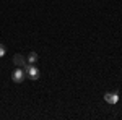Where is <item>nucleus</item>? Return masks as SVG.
Wrapping results in <instances>:
<instances>
[{
  "label": "nucleus",
  "instance_id": "obj_1",
  "mask_svg": "<svg viewBox=\"0 0 122 120\" xmlns=\"http://www.w3.org/2000/svg\"><path fill=\"white\" fill-rule=\"evenodd\" d=\"M25 73H26V78H29V80H33V81H36V80H39V70L38 67L34 63H26L25 67Z\"/></svg>",
  "mask_w": 122,
  "mask_h": 120
},
{
  "label": "nucleus",
  "instance_id": "obj_2",
  "mask_svg": "<svg viewBox=\"0 0 122 120\" xmlns=\"http://www.w3.org/2000/svg\"><path fill=\"white\" fill-rule=\"evenodd\" d=\"M25 78H26V73H25V68H21V67H18V70H15L11 73V80L15 83H23Z\"/></svg>",
  "mask_w": 122,
  "mask_h": 120
},
{
  "label": "nucleus",
  "instance_id": "obj_3",
  "mask_svg": "<svg viewBox=\"0 0 122 120\" xmlns=\"http://www.w3.org/2000/svg\"><path fill=\"white\" fill-rule=\"evenodd\" d=\"M104 101L107 102V104H117L119 102V92H106L104 94Z\"/></svg>",
  "mask_w": 122,
  "mask_h": 120
},
{
  "label": "nucleus",
  "instance_id": "obj_4",
  "mask_svg": "<svg viewBox=\"0 0 122 120\" xmlns=\"http://www.w3.org/2000/svg\"><path fill=\"white\" fill-rule=\"evenodd\" d=\"M26 63H28L26 57H23L21 54H15V55H13V65H15V67H21V68H23Z\"/></svg>",
  "mask_w": 122,
  "mask_h": 120
},
{
  "label": "nucleus",
  "instance_id": "obj_5",
  "mask_svg": "<svg viewBox=\"0 0 122 120\" xmlns=\"http://www.w3.org/2000/svg\"><path fill=\"white\" fill-rule=\"evenodd\" d=\"M38 58H39V57H38L36 52H29L26 60H28V63H36V62H38Z\"/></svg>",
  "mask_w": 122,
  "mask_h": 120
},
{
  "label": "nucleus",
  "instance_id": "obj_6",
  "mask_svg": "<svg viewBox=\"0 0 122 120\" xmlns=\"http://www.w3.org/2000/svg\"><path fill=\"white\" fill-rule=\"evenodd\" d=\"M5 54H7V49H5V46H3V44H0V57H3Z\"/></svg>",
  "mask_w": 122,
  "mask_h": 120
}]
</instances>
